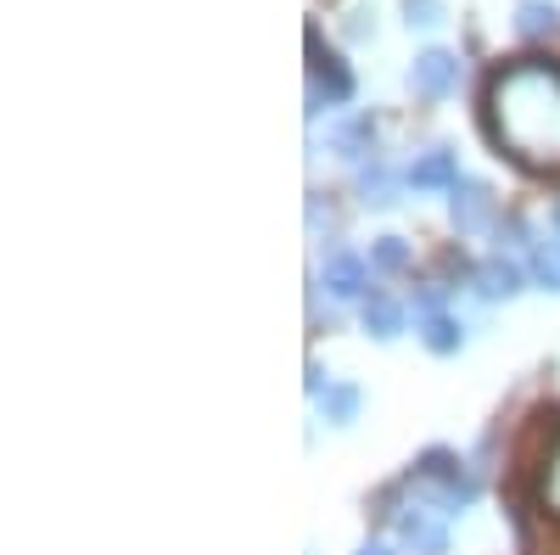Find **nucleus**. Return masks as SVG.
<instances>
[{
  "instance_id": "1",
  "label": "nucleus",
  "mask_w": 560,
  "mask_h": 555,
  "mask_svg": "<svg viewBox=\"0 0 560 555\" xmlns=\"http://www.w3.org/2000/svg\"><path fill=\"white\" fill-rule=\"evenodd\" d=\"M488 135L516 163L555 174L560 169V62H516L493 73Z\"/></svg>"
},
{
  "instance_id": "2",
  "label": "nucleus",
  "mask_w": 560,
  "mask_h": 555,
  "mask_svg": "<svg viewBox=\"0 0 560 555\" xmlns=\"http://www.w3.org/2000/svg\"><path fill=\"white\" fill-rule=\"evenodd\" d=\"M415 477L432 488L438 511H465V505L477 499V477H471V472H459V460H454V454H443V449H432L427 460H420Z\"/></svg>"
},
{
  "instance_id": "3",
  "label": "nucleus",
  "mask_w": 560,
  "mask_h": 555,
  "mask_svg": "<svg viewBox=\"0 0 560 555\" xmlns=\"http://www.w3.org/2000/svg\"><path fill=\"white\" fill-rule=\"evenodd\" d=\"M438 517L443 511H432V505H404V511H393V528L415 555H448V528Z\"/></svg>"
},
{
  "instance_id": "4",
  "label": "nucleus",
  "mask_w": 560,
  "mask_h": 555,
  "mask_svg": "<svg viewBox=\"0 0 560 555\" xmlns=\"http://www.w3.org/2000/svg\"><path fill=\"white\" fill-rule=\"evenodd\" d=\"M448 219H454L459 236H477V230H488V219H493V192H488V185H477V180H459L454 192H448Z\"/></svg>"
},
{
  "instance_id": "5",
  "label": "nucleus",
  "mask_w": 560,
  "mask_h": 555,
  "mask_svg": "<svg viewBox=\"0 0 560 555\" xmlns=\"http://www.w3.org/2000/svg\"><path fill=\"white\" fill-rule=\"evenodd\" d=\"M409 84H415V96L443 102L448 90L459 84V57H448V51H420L415 68H409Z\"/></svg>"
},
{
  "instance_id": "6",
  "label": "nucleus",
  "mask_w": 560,
  "mask_h": 555,
  "mask_svg": "<svg viewBox=\"0 0 560 555\" xmlns=\"http://www.w3.org/2000/svg\"><path fill=\"white\" fill-rule=\"evenodd\" d=\"M353 96V73L337 57H314V79H308V113L319 107H342Z\"/></svg>"
},
{
  "instance_id": "7",
  "label": "nucleus",
  "mask_w": 560,
  "mask_h": 555,
  "mask_svg": "<svg viewBox=\"0 0 560 555\" xmlns=\"http://www.w3.org/2000/svg\"><path fill=\"white\" fill-rule=\"evenodd\" d=\"M325 287H331V298H364L370 287V264L348 247H331L325 253Z\"/></svg>"
},
{
  "instance_id": "8",
  "label": "nucleus",
  "mask_w": 560,
  "mask_h": 555,
  "mask_svg": "<svg viewBox=\"0 0 560 555\" xmlns=\"http://www.w3.org/2000/svg\"><path fill=\"white\" fill-rule=\"evenodd\" d=\"M409 185H415V192H443V185L454 192V185H459V158L448 147H432L427 158L409 163Z\"/></svg>"
},
{
  "instance_id": "9",
  "label": "nucleus",
  "mask_w": 560,
  "mask_h": 555,
  "mask_svg": "<svg viewBox=\"0 0 560 555\" xmlns=\"http://www.w3.org/2000/svg\"><path fill=\"white\" fill-rule=\"evenodd\" d=\"M364 332L382 337V343H393V337L404 332V309H398L393 298H382V292H370V298H364Z\"/></svg>"
},
{
  "instance_id": "10",
  "label": "nucleus",
  "mask_w": 560,
  "mask_h": 555,
  "mask_svg": "<svg viewBox=\"0 0 560 555\" xmlns=\"http://www.w3.org/2000/svg\"><path fill=\"white\" fill-rule=\"evenodd\" d=\"M477 292H482V298H516V292H522V269L510 264V258H488V264L477 269Z\"/></svg>"
},
{
  "instance_id": "11",
  "label": "nucleus",
  "mask_w": 560,
  "mask_h": 555,
  "mask_svg": "<svg viewBox=\"0 0 560 555\" xmlns=\"http://www.w3.org/2000/svg\"><path fill=\"white\" fill-rule=\"evenodd\" d=\"M370 141H376V124H370V118H364V113H359V118H348V124H337V129H331V147H337V152H342V158H353V163H359V158H364V152H370Z\"/></svg>"
},
{
  "instance_id": "12",
  "label": "nucleus",
  "mask_w": 560,
  "mask_h": 555,
  "mask_svg": "<svg viewBox=\"0 0 560 555\" xmlns=\"http://www.w3.org/2000/svg\"><path fill=\"white\" fill-rule=\"evenodd\" d=\"M420 343H427L432 354H459L465 326H459V320H448V314H432V320H420Z\"/></svg>"
},
{
  "instance_id": "13",
  "label": "nucleus",
  "mask_w": 560,
  "mask_h": 555,
  "mask_svg": "<svg viewBox=\"0 0 560 555\" xmlns=\"http://www.w3.org/2000/svg\"><path fill=\"white\" fill-rule=\"evenodd\" d=\"M393 192H398V185H393V174H387L382 163L359 169V203H364V208H393V203H398Z\"/></svg>"
},
{
  "instance_id": "14",
  "label": "nucleus",
  "mask_w": 560,
  "mask_h": 555,
  "mask_svg": "<svg viewBox=\"0 0 560 555\" xmlns=\"http://www.w3.org/2000/svg\"><path fill=\"white\" fill-rule=\"evenodd\" d=\"M319 415H325L331 427H348L353 415H359V388H348V382L325 388V393H319Z\"/></svg>"
},
{
  "instance_id": "15",
  "label": "nucleus",
  "mask_w": 560,
  "mask_h": 555,
  "mask_svg": "<svg viewBox=\"0 0 560 555\" xmlns=\"http://www.w3.org/2000/svg\"><path fill=\"white\" fill-rule=\"evenodd\" d=\"M533 281L544 292H560V242H538L533 247Z\"/></svg>"
},
{
  "instance_id": "16",
  "label": "nucleus",
  "mask_w": 560,
  "mask_h": 555,
  "mask_svg": "<svg viewBox=\"0 0 560 555\" xmlns=\"http://www.w3.org/2000/svg\"><path fill=\"white\" fill-rule=\"evenodd\" d=\"M560 23V12L549 7V0H527V7H522V18H516V28L527 34V39H538V34H549Z\"/></svg>"
},
{
  "instance_id": "17",
  "label": "nucleus",
  "mask_w": 560,
  "mask_h": 555,
  "mask_svg": "<svg viewBox=\"0 0 560 555\" xmlns=\"http://www.w3.org/2000/svg\"><path fill=\"white\" fill-rule=\"evenodd\" d=\"M370 264L376 269H404L409 264V242L404 236H382L376 247H370Z\"/></svg>"
},
{
  "instance_id": "18",
  "label": "nucleus",
  "mask_w": 560,
  "mask_h": 555,
  "mask_svg": "<svg viewBox=\"0 0 560 555\" xmlns=\"http://www.w3.org/2000/svg\"><path fill=\"white\" fill-rule=\"evenodd\" d=\"M404 23L409 28H432V23H443V7L438 0H404Z\"/></svg>"
},
{
  "instance_id": "19",
  "label": "nucleus",
  "mask_w": 560,
  "mask_h": 555,
  "mask_svg": "<svg viewBox=\"0 0 560 555\" xmlns=\"http://www.w3.org/2000/svg\"><path fill=\"white\" fill-rule=\"evenodd\" d=\"M415 309H420V320L443 314V287H420V292H415Z\"/></svg>"
},
{
  "instance_id": "20",
  "label": "nucleus",
  "mask_w": 560,
  "mask_h": 555,
  "mask_svg": "<svg viewBox=\"0 0 560 555\" xmlns=\"http://www.w3.org/2000/svg\"><path fill=\"white\" fill-rule=\"evenodd\" d=\"M359 555H393L387 544H359Z\"/></svg>"
},
{
  "instance_id": "21",
  "label": "nucleus",
  "mask_w": 560,
  "mask_h": 555,
  "mask_svg": "<svg viewBox=\"0 0 560 555\" xmlns=\"http://www.w3.org/2000/svg\"><path fill=\"white\" fill-rule=\"evenodd\" d=\"M555 224H560V208H555Z\"/></svg>"
}]
</instances>
